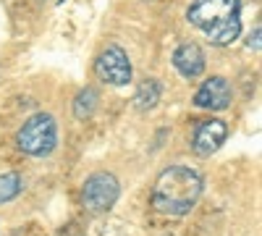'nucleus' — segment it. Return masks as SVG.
Segmentation results:
<instances>
[{
	"mask_svg": "<svg viewBox=\"0 0 262 236\" xmlns=\"http://www.w3.org/2000/svg\"><path fill=\"white\" fill-rule=\"evenodd\" d=\"M186 21L202 29L215 48H228L242 34V0H194Z\"/></svg>",
	"mask_w": 262,
	"mask_h": 236,
	"instance_id": "2",
	"label": "nucleus"
},
{
	"mask_svg": "<svg viewBox=\"0 0 262 236\" xmlns=\"http://www.w3.org/2000/svg\"><path fill=\"white\" fill-rule=\"evenodd\" d=\"M163 97V84L158 79H144L139 81V87L134 92V108L139 113H149Z\"/></svg>",
	"mask_w": 262,
	"mask_h": 236,
	"instance_id": "9",
	"label": "nucleus"
},
{
	"mask_svg": "<svg viewBox=\"0 0 262 236\" xmlns=\"http://www.w3.org/2000/svg\"><path fill=\"white\" fill-rule=\"evenodd\" d=\"M121 197V184L111 170H97V174L86 176L81 186V202L90 212H107Z\"/></svg>",
	"mask_w": 262,
	"mask_h": 236,
	"instance_id": "4",
	"label": "nucleus"
},
{
	"mask_svg": "<svg viewBox=\"0 0 262 236\" xmlns=\"http://www.w3.org/2000/svg\"><path fill=\"white\" fill-rule=\"evenodd\" d=\"M95 74L100 81L111 84V87H123L131 81V60L123 48L107 45L97 58H95Z\"/></svg>",
	"mask_w": 262,
	"mask_h": 236,
	"instance_id": "5",
	"label": "nucleus"
},
{
	"mask_svg": "<svg viewBox=\"0 0 262 236\" xmlns=\"http://www.w3.org/2000/svg\"><path fill=\"white\" fill-rule=\"evenodd\" d=\"M226 139H228V123L221 118H207L194 128L191 149L200 158H210L226 144Z\"/></svg>",
	"mask_w": 262,
	"mask_h": 236,
	"instance_id": "6",
	"label": "nucleus"
},
{
	"mask_svg": "<svg viewBox=\"0 0 262 236\" xmlns=\"http://www.w3.org/2000/svg\"><path fill=\"white\" fill-rule=\"evenodd\" d=\"M231 100H233V92L226 76H210L194 95V105L202 111H226Z\"/></svg>",
	"mask_w": 262,
	"mask_h": 236,
	"instance_id": "7",
	"label": "nucleus"
},
{
	"mask_svg": "<svg viewBox=\"0 0 262 236\" xmlns=\"http://www.w3.org/2000/svg\"><path fill=\"white\" fill-rule=\"evenodd\" d=\"M259 34H262V29H259V24L254 27V32L247 37V48L249 50H254V53H259Z\"/></svg>",
	"mask_w": 262,
	"mask_h": 236,
	"instance_id": "12",
	"label": "nucleus"
},
{
	"mask_svg": "<svg viewBox=\"0 0 262 236\" xmlns=\"http://www.w3.org/2000/svg\"><path fill=\"white\" fill-rule=\"evenodd\" d=\"M202 189H205V179L196 168L168 165L165 170H160L155 186H152V207L160 210L163 216L184 218L200 202Z\"/></svg>",
	"mask_w": 262,
	"mask_h": 236,
	"instance_id": "1",
	"label": "nucleus"
},
{
	"mask_svg": "<svg viewBox=\"0 0 262 236\" xmlns=\"http://www.w3.org/2000/svg\"><path fill=\"white\" fill-rule=\"evenodd\" d=\"M173 69L184 79H196L205 74V50L196 42H184L173 53Z\"/></svg>",
	"mask_w": 262,
	"mask_h": 236,
	"instance_id": "8",
	"label": "nucleus"
},
{
	"mask_svg": "<svg viewBox=\"0 0 262 236\" xmlns=\"http://www.w3.org/2000/svg\"><path fill=\"white\" fill-rule=\"evenodd\" d=\"M16 144L24 155L32 158H48L58 147V123L50 113H34L21 123Z\"/></svg>",
	"mask_w": 262,
	"mask_h": 236,
	"instance_id": "3",
	"label": "nucleus"
},
{
	"mask_svg": "<svg viewBox=\"0 0 262 236\" xmlns=\"http://www.w3.org/2000/svg\"><path fill=\"white\" fill-rule=\"evenodd\" d=\"M97 102H100V95H97L92 87H84V90L76 95V100H74V116H76L79 121H86V118L97 111Z\"/></svg>",
	"mask_w": 262,
	"mask_h": 236,
	"instance_id": "10",
	"label": "nucleus"
},
{
	"mask_svg": "<svg viewBox=\"0 0 262 236\" xmlns=\"http://www.w3.org/2000/svg\"><path fill=\"white\" fill-rule=\"evenodd\" d=\"M21 189H24V179L18 174H0V205L3 202H11L21 195Z\"/></svg>",
	"mask_w": 262,
	"mask_h": 236,
	"instance_id": "11",
	"label": "nucleus"
}]
</instances>
